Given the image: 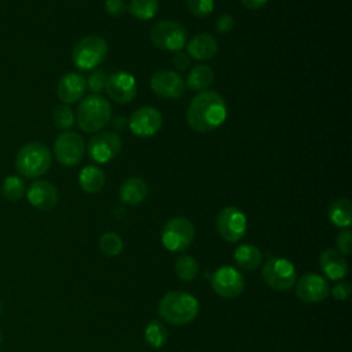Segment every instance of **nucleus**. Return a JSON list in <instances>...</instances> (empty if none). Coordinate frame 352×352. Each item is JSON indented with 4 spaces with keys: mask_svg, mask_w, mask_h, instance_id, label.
<instances>
[{
    "mask_svg": "<svg viewBox=\"0 0 352 352\" xmlns=\"http://www.w3.org/2000/svg\"><path fill=\"white\" fill-rule=\"evenodd\" d=\"M214 73L208 65H197L192 67L187 76V87L192 91H206V88L213 82Z\"/></svg>",
    "mask_w": 352,
    "mask_h": 352,
    "instance_id": "25",
    "label": "nucleus"
},
{
    "mask_svg": "<svg viewBox=\"0 0 352 352\" xmlns=\"http://www.w3.org/2000/svg\"><path fill=\"white\" fill-rule=\"evenodd\" d=\"M128 8V3L125 0H106L104 10L111 16L122 15Z\"/></svg>",
    "mask_w": 352,
    "mask_h": 352,
    "instance_id": "35",
    "label": "nucleus"
},
{
    "mask_svg": "<svg viewBox=\"0 0 352 352\" xmlns=\"http://www.w3.org/2000/svg\"><path fill=\"white\" fill-rule=\"evenodd\" d=\"M210 283L213 290L223 298H235L245 289V279L241 272L228 265L216 270L210 278Z\"/></svg>",
    "mask_w": 352,
    "mask_h": 352,
    "instance_id": "12",
    "label": "nucleus"
},
{
    "mask_svg": "<svg viewBox=\"0 0 352 352\" xmlns=\"http://www.w3.org/2000/svg\"><path fill=\"white\" fill-rule=\"evenodd\" d=\"M100 250L107 256H117L124 249L122 238L116 232H104L99 239Z\"/></svg>",
    "mask_w": 352,
    "mask_h": 352,
    "instance_id": "31",
    "label": "nucleus"
},
{
    "mask_svg": "<svg viewBox=\"0 0 352 352\" xmlns=\"http://www.w3.org/2000/svg\"><path fill=\"white\" fill-rule=\"evenodd\" d=\"M158 0H131L128 3V11L140 21L151 19L158 11Z\"/></svg>",
    "mask_w": 352,
    "mask_h": 352,
    "instance_id": "26",
    "label": "nucleus"
},
{
    "mask_svg": "<svg viewBox=\"0 0 352 352\" xmlns=\"http://www.w3.org/2000/svg\"><path fill=\"white\" fill-rule=\"evenodd\" d=\"M191 60H190V56L188 54L183 52V51H179L175 54L173 56V66L177 69V70H186L188 66H190Z\"/></svg>",
    "mask_w": 352,
    "mask_h": 352,
    "instance_id": "38",
    "label": "nucleus"
},
{
    "mask_svg": "<svg viewBox=\"0 0 352 352\" xmlns=\"http://www.w3.org/2000/svg\"><path fill=\"white\" fill-rule=\"evenodd\" d=\"M330 221L340 228H348L352 223V205L348 198H337L329 206Z\"/></svg>",
    "mask_w": 352,
    "mask_h": 352,
    "instance_id": "23",
    "label": "nucleus"
},
{
    "mask_svg": "<svg viewBox=\"0 0 352 352\" xmlns=\"http://www.w3.org/2000/svg\"><path fill=\"white\" fill-rule=\"evenodd\" d=\"M25 194V182L22 177L16 175H10L4 177L1 183V195L10 201V202H16L21 199Z\"/></svg>",
    "mask_w": 352,
    "mask_h": 352,
    "instance_id": "27",
    "label": "nucleus"
},
{
    "mask_svg": "<svg viewBox=\"0 0 352 352\" xmlns=\"http://www.w3.org/2000/svg\"><path fill=\"white\" fill-rule=\"evenodd\" d=\"M128 126L135 136H154L162 126V114L151 106L139 107L128 118Z\"/></svg>",
    "mask_w": 352,
    "mask_h": 352,
    "instance_id": "15",
    "label": "nucleus"
},
{
    "mask_svg": "<svg viewBox=\"0 0 352 352\" xmlns=\"http://www.w3.org/2000/svg\"><path fill=\"white\" fill-rule=\"evenodd\" d=\"M219 50L217 40L209 33H199L191 37L187 43V54L197 60L212 59Z\"/></svg>",
    "mask_w": 352,
    "mask_h": 352,
    "instance_id": "19",
    "label": "nucleus"
},
{
    "mask_svg": "<svg viewBox=\"0 0 352 352\" xmlns=\"http://www.w3.org/2000/svg\"><path fill=\"white\" fill-rule=\"evenodd\" d=\"M195 236V227L186 217H173L162 228L161 242L170 252L187 249Z\"/></svg>",
    "mask_w": 352,
    "mask_h": 352,
    "instance_id": "7",
    "label": "nucleus"
},
{
    "mask_svg": "<svg viewBox=\"0 0 352 352\" xmlns=\"http://www.w3.org/2000/svg\"><path fill=\"white\" fill-rule=\"evenodd\" d=\"M330 293L327 282L318 274L302 275L296 285V294L301 301L318 302L323 301Z\"/></svg>",
    "mask_w": 352,
    "mask_h": 352,
    "instance_id": "16",
    "label": "nucleus"
},
{
    "mask_svg": "<svg viewBox=\"0 0 352 352\" xmlns=\"http://www.w3.org/2000/svg\"><path fill=\"white\" fill-rule=\"evenodd\" d=\"M54 154L63 166H76L85 154V143L81 135L73 131H63L54 142Z\"/></svg>",
    "mask_w": 352,
    "mask_h": 352,
    "instance_id": "9",
    "label": "nucleus"
},
{
    "mask_svg": "<svg viewBox=\"0 0 352 352\" xmlns=\"http://www.w3.org/2000/svg\"><path fill=\"white\" fill-rule=\"evenodd\" d=\"M234 18L230 14H223L217 21H216V30L220 33H227L231 32L234 28Z\"/></svg>",
    "mask_w": 352,
    "mask_h": 352,
    "instance_id": "36",
    "label": "nucleus"
},
{
    "mask_svg": "<svg viewBox=\"0 0 352 352\" xmlns=\"http://www.w3.org/2000/svg\"><path fill=\"white\" fill-rule=\"evenodd\" d=\"M106 80H107L106 72L102 69H95L87 80V88H89L92 94H100L104 89Z\"/></svg>",
    "mask_w": 352,
    "mask_h": 352,
    "instance_id": "33",
    "label": "nucleus"
},
{
    "mask_svg": "<svg viewBox=\"0 0 352 352\" xmlns=\"http://www.w3.org/2000/svg\"><path fill=\"white\" fill-rule=\"evenodd\" d=\"M0 311H1V307H0Z\"/></svg>",
    "mask_w": 352,
    "mask_h": 352,
    "instance_id": "42",
    "label": "nucleus"
},
{
    "mask_svg": "<svg viewBox=\"0 0 352 352\" xmlns=\"http://www.w3.org/2000/svg\"><path fill=\"white\" fill-rule=\"evenodd\" d=\"M198 311L197 298L186 292L166 293L158 305L160 316L170 324H187L195 319Z\"/></svg>",
    "mask_w": 352,
    "mask_h": 352,
    "instance_id": "2",
    "label": "nucleus"
},
{
    "mask_svg": "<svg viewBox=\"0 0 352 352\" xmlns=\"http://www.w3.org/2000/svg\"><path fill=\"white\" fill-rule=\"evenodd\" d=\"M122 148L121 138L110 131L98 132L88 142V157L96 164H107L116 158Z\"/></svg>",
    "mask_w": 352,
    "mask_h": 352,
    "instance_id": "11",
    "label": "nucleus"
},
{
    "mask_svg": "<svg viewBox=\"0 0 352 352\" xmlns=\"http://www.w3.org/2000/svg\"><path fill=\"white\" fill-rule=\"evenodd\" d=\"M319 263L322 267V271L330 278L331 280L342 279L348 272V264L344 258V256L334 249H326L320 253Z\"/></svg>",
    "mask_w": 352,
    "mask_h": 352,
    "instance_id": "20",
    "label": "nucleus"
},
{
    "mask_svg": "<svg viewBox=\"0 0 352 352\" xmlns=\"http://www.w3.org/2000/svg\"><path fill=\"white\" fill-rule=\"evenodd\" d=\"M52 164L50 148L41 142H29L23 144L15 157L18 173L28 179H36L47 173Z\"/></svg>",
    "mask_w": 352,
    "mask_h": 352,
    "instance_id": "4",
    "label": "nucleus"
},
{
    "mask_svg": "<svg viewBox=\"0 0 352 352\" xmlns=\"http://www.w3.org/2000/svg\"><path fill=\"white\" fill-rule=\"evenodd\" d=\"M0 342H1V333H0Z\"/></svg>",
    "mask_w": 352,
    "mask_h": 352,
    "instance_id": "41",
    "label": "nucleus"
},
{
    "mask_svg": "<svg viewBox=\"0 0 352 352\" xmlns=\"http://www.w3.org/2000/svg\"><path fill=\"white\" fill-rule=\"evenodd\" d=\"M264 282L276 290H289L296 285L297 271L292 261L283 257H271L263 267Z\"/></svg>",
    "mask_w": 352,
    "mask_h": 352,
    "instance_id": "8",
    "label": "nucleus"
},
{
    "mask_svg": "<svg viewBox=\"0 0 352 352\" xmlns=\"http://www.w3.org/2000/svg\"><path fill=\"white\" fill-rule=\"evenodd\" d=\"M175 271H176V275L182 280L190 282V280L197 278V275L199 272V265H198V263H197V260L194 257L183 254V256H180L176 260Z\"/></svg>",
    "mask_w": 352,
    "mask_h": 352,
    "instance_id": "28",
    "label": "nucleus"
},
{
    "mask_svg": "<svg viewBox=\"0 0 352 352\" xmlns=\"http://www.w3.org/2000/svg\"><path fill=\"white\" fill-rule=\"evenodd\" d=\"M87 91V78L77 73L70 72L63 74L56 85V96L65 104H73L80 100Z\"/></svg>",
    "mask_w": 352,
    "mask_h": 352,
    "instance_id": "18",
    "label": "nucleus"
},
{
    "mask_svg": "<svg viewBox=\"0 0 352 352\" xmlns=\"http://www.w3.org/2000/svg\"><path fill=\"white\" fill-rule=\"evenodd\" d=\"M126 122H128L126 118H124V117H116V120H114V128H116V129H124V126H125Z\"/></svg>",
    "mask_w": 352,
    "mask_h": 352,
    "instance_id": "40",
    "label": "nucleus"
},
{
    "mask_svg": "<svg viewBox=\"0 0 352 352\" xmlns=\"http://www.w3.org/2000/svg\"><path fill=\"white\" fill-rule=\"evenodd\" d=\"M188 11L198 18H205L213 12L214 0H187Z\"/></svg>",
    "mask_w": 352,
    "mask_h": 352,
    "instance_id": "32",
    "label": "nucleus"
},
{
    "mask_svg": "<svg viewBox=\"0 0 352 352\" xmlns=\"http://www.w3.org/2000/svg\"><path fill=\"white\" fill-rule=\"evenodd\" d=\"M216 230L219 235L227 242L241 241L248 230V220L245 213L235 206H227L221 209L216 217Z\"/></svg>",
    "mask_w": 352,
    "mask_h": 352,
    "instance_id": "10",
    "label": "nucleus"
},
{
    "mask_svg": "<svg viewBox=\"0 0 352 352\" xmlns=\"http://www.w3.org/2000/svg\"><path fill=\"white\" fill-rule=\"evenodd\" d=\"M120 199L128 205H139L148 195V186L144 179L132 176L128 177L120 187Z\"/></svg>",
    "mask_w": 352,
    "mask_h": 352,
    "instance_id": "21",
    "label": "nucleus"
},
{
    "mask_svg": "<svg viewBox=\"0 0 352 352\" xmlns=\"http://www.w3.org/2000/svg\"><path fill=\"white\" fill-rule=\"evenodd\" d=\"M150 88L164 99H179L184 94L186 82L177 72L162 69L151 76Z\"/></svg>",
    "mask_w": 352,
    "mask_h": 352,
    "instance_id": "13",
    "label": "nucleus"
},
{
    "mask_svg": "<svg viewBox=\"0 0 352 352\" xmlns=\"http://www.w3.org/2000/svg\"><path fill=\"white\" fill-rule=\"evenodd\" d=\"M74 120H76V116H74V113H73V110L70 109L69 104L60 103V104H56L54 107L52 121H54V124L58 129L69 131L73 126Z\"/></svg>",
    "mask_w": 352,
    "mask_h": 352,
    "instance_id": "30",
    "label": "nucleus"
},
{
    "mask_svg": "<svg viewBox=\"0 0 352 352\" xmlns=\"http://www.w3.org/2000/svg\"><path fill=\"white\" fill-rule=\"evenodd\" d=\"M336 245H337V249L341 254H351V249H352V232L351 230H344L341 231L338 235H337V239H336Z\"/></svg>",
    "mask_w": 352,
    "mask_h": 352,
    "instance_id": "34",
    "label": "nucleus"
},
{
    "mask_svg": "<svg viewBox=\"0 0 352 352\" xmlns=\"http://www.w3.org/2000/svg\"><path fill=\"white\" fill-rule=\"evenodd\" d=\"M268 0H241L242 6L248 10H260L267 4Z\"/></svg>",
    "mask_w": 352,
    "mask_h": 352,
    "instance_id": "39",
    "label": "nucleus"
},
{
    "mask_svg": "<svg viewBox=\"0 0 352 352\" xmlns=\"http://www.w3.org/2000/svg\"><path fill=\"white\" fill-rule=\"evenodd\" d=\"M234 260L242 270H256L263 261V253L254 245H239L234 252Z\"/></svg>",
    "mask_w": 352,
    "mask_h": 352,
    "instance_id": "24",
    "label": "nucleus"
},
{
    "mask_svg": "<svg viewBox=\"0 0 352 352\" xmlns=\"http://www.w3.org/2000/svg\"><path fill=\"white\" fill-rule=\"evenodd\" d=\"M104 91L110 96V99L114 100L116 103H120V104L129 103L135 99L138 92L136 80L132 74L124 70H117L110 76H107Z\"/></svg>",
    "mask_w": 352,
    "mask_h": 352,
    "instance_id": "14",
    "label": "nucleus"
},
{
    "mask_svg": "<svg viewBox=\"0 0 352 352\" xmlns=\"http://www.w3.org/2000/svg\"><path fill=\"white\" fill-rule=\"evenodd\" d=\"M111 121V106L99 94L85 96L77 109V124L87 133L99 132Z\"/></svg>",
    "mask_w": 352,
    "mask_h": 352,
    "instance_id": "3",
    "label": "nucleus"
},
{
    "mask_svg": "<svg viewBox=\"0 0 352 352\" xmlns=\"http://www.w3.org/2000/svg\"><path fill=\"white\" fill-rule=\"evenodd\" d=\"M331 294L336 300H346L351 294V285L348 282H341V283H337L333 290H331Z\"/></svg>",
    "mask_w": 352,
    "mask_h": 352,
    "instance_id": "37",
    "label": "nucleus"
},
{
    "mask_svg": "<svg viewBox=\"0 0 352 352\" xmlns=\"http://www.w3.org/2000/svg\"><path fill=\"white\" fill-rule=\"evenodd\" d=\"M109 45L107 41L96 34L82 37L73 47L72 59L77 69L92 70L96 69L107 56Z\"/></svg>",
    "mask_w": 352,
    "mask_h": 352,
    "instance_id": "5",
    "label": "nucleus"
},
{
    "mask_svg": "<svg viewBox=\"0 0 352 352\" xmlns=\"http://www.w3.org/2000/svg\"><path fill=\"white\" fill-rule=\"evenodd\" d=\"M227 104L216 91H201L187 109V124L197 132H210L217 129L227 118Z\"/></svg>",
    "mask_w": 352,
    "mask_h": 352,
    "instance_id": "1",
    "label": "nucleus"
},
{
    "mask_svg": "<svg viewBox=\"0 0 352 352\" xmlns=\"http://www.w3.org/2000/svg\"><path fill=\"white\" fill-rule=\"evenodd\" d=\"M104 182H106V176L103 170L95 165H87L80 170V175H78L80 187L88 194L99 192L103 188Z\"/></svg>",
    "mask_w": 352,
    "mask_h": 352,
    "instance_id": "22",
    "label": "nucleus"
},
{
    "mask_svg": "<svg viewBox=\"0 0 352 352\" xmlns=\"http://www.w3.org/2000/svg\"><path fill=\"white\" fill-rule=\"evenodd\" d=\"M26 198L29 204L40 210H50L58 204V188L48 180L37 179L30 183Z\"/></svg>",
    "mask_w": 352,
    "mask_h": 352,
    "instance_id": "17",
    "label": "nucleus"
},
{
    "mask_svg": "<svg viewBox=\"0 0 352 352\" xmlns=\"http://www.w3.org/2000/svg\"><path fill=\"white\" fill-rule=\"evenodd\" d=\"M150 40L161 51L179 52L187 44V32L184 26L176 21L164 19L153 25Z\"/></svg>",
    "mask_w": 352,
    "mask_h": 352,
    "instance_id": "6",
    "label": "nucleus"
},
{
    "mask_svg": "<svg viewBox=\"0 0 352 352\" xmlns=\"http://www.w3.org/2000/svg\"><path fill=\"white\" fill-rule=\"evenodd\" d=\"M144 338L147 344L153 348H161L168 338L165 326L160 320H151L144 330Z\"/></svg>",
    "mask_w": 352,
    "mask_h": 352,
    "instance_id": "29",
    "label": "nucleus"
}]
</instances>
